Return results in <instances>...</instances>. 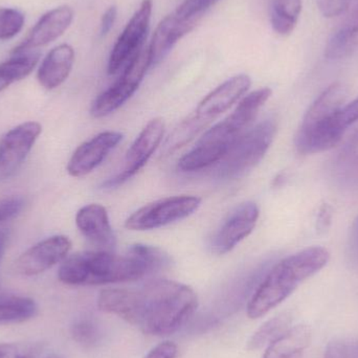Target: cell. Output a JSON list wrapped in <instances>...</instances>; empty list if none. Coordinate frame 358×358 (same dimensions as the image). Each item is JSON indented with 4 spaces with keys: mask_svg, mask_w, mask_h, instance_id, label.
<instances>
[{
    "mask_svg": "<svg viewBox=\"0 0 358 358\" xmlns=\"http://www.w3.org/2000/svg\"><path fill=\"white\" fill-rule=\"evenodd\" d=\"M37 305L34 300L23 296L0 298V324L22 323L35 317Z\"/></svg>",
    "mask_w": 358,
    "mask_h": 358,
    "instance_id": "obj_26",
    "label": "cell"
},
{
    "mask_svg": "<svg viewBox=\"0 0 358 358\" xmlns=\"http://www.w3.org/2000/svg\"><path fill=\"white\" fill-rule=\"evenodd\" d=\"M346 99L347 90L342 83L331 84L317 96L305 113L296 134L299 153L325 152L341 144L347 129L341 121Z\"/></svg>",
    "mask_w": 358,
    "mask_h": 358,
    "instance_id": "obj_5",
    "label": "cell"
},
{
    "mask_svg": "<svg viewBox=\"0 0 358 358\" xmlns=\"http://www.w3.org/2000/svg\"><path fill=\"white\" fill-rule=\"evenodd\" d=\"M358 43V15L351 13L349 18L332 34L325 48L329 60H342L355 50Z\"/></svg>",
    "mask_w": 358,
    "mask_h": 358,
    "instance_id": "obj_22",
    "label": "cell"
},
{
    "mask_svg": "<svg viewBox=\"0 0 358 358\" xmlns=\"http://www.w3.org/2000/svg\"><path fill=\"white\" fill-rule=\"evenodd\" d=\"M24 15L16 8H0V41L12 39L22 29Z\"/></svg>",
    "mask_w": 358,
    "mask_h": 358,
    "instance_id": "obj_29",
    "label": "cell"
},
{
    "mask_svg": "<svg viewBox=\"0 0 358 358\" xmlns=\"http://www.w3.org/2000/svg\"><path fill=\"white\" fill-rule=\"evenodd\" d=\"M76 224L82 235L99 250L113 252L117 239L106 208L98 203L83 206L78 210Z\"/></svg>",
    "mask_w": 358,
    "mask_h": 358,
    "instance_id": "obj_17",
    "label": "cell"
},
{
    "mask_svg": "<svg viewBox=\"0 0 358 358\" xmlns=\"http://www.w3.org/2000/svg\"><path fill=\"white\" fill-rule=\"evenodd\" d=\"M24 206V199L20 196H8L0 199V222L10 220L19 214Z\"/></svg>",
    "mask_w": 358,
    "mask_h": 358,
    "instance_id": "obj_32",
    "label": "cell"
},
{
    "mask_svg": "<svg viewBox=\"0 0 358 358\" xmlns=\"http://www.w3.org/2000/svg\"><path fill=\"white\" fill-rule=\"evenodd\" d=\"M73 20V10L71 6L52 8L34 25L25 39L12 50V55L29 52L52 43L65 33Z\"/></svg>",
    "mask_w": 358,
    "mask_h": 358,
    "instance_id": "obj_16",
    "label": "cell"
},
{
    "mask_svg": "<svg viewBox=\"0 0 358 358\" xmlns=\"http://www.w3.org/2000/svg\"><path fill=\"white\" fill-rule=\"evenodd\" d=\"M123 140V134L105 131L78 147L69 159L67 172L73 178H83L92 173Z\"/></svg>",
    "mask_w": 358,
    "mask_h": 358,
    "instance_id": "obj_14",
    "label": "cell"
},
{
    "mask_svg": "<svg viewBox=\"0 0 358 358\" xmlns=\"http://www.w3.org/2000/svg\"><path fill=\"white\" fill-rule=\"evenodd\" d=\"M330 171L341 187L358 189V125L336 151Z\"/></svg>",
    "mask_w": 358,
    "mask_h": 358,
    "instance_id": "obj_20",
    "label": "cell"
},
{
    "mask_svg": "<svg viewBox=\"0 0 358 358\" xmlns=\"http://www.w3.org/2000/svg\"><path fill=\"white\" fill-rule=\"evenodd\" d=\"M45 358H63V357H59V355H48V357H45Z\"/></svg>",
    "mask_w": 358,
    "mask_h": 358,
    "instance_id": "obj_41",
    "label": "cell"
},
{
    "mask_svg": "<svg viewBox=\"0 0 358 358\" xmlns=\"http://www.w3.org/2000/svg\"><path fill=\"white\" fill-rule=\"evenodd\" d=\"M260 210L254 202H244L223 221L210 241L212 252L224 255L231 252L242 240L250 235L256 227Z\"/></svg>",
    "mask_w": 358,
    "mask_h": 358,
    "instance_id": "obj_12",
    "label": "cell"
},
{
    "mask_svg": "<svg viewBox=\"0 0 358 358\" xmlns=\"http://www.w3.org/2000/svg\"><path fill=\"white\" fill-rule=\"evenodd\" d=\"M169 264L170 257L161 248L138 243L126 255L105 250L73 255L63 261L58 277L67 285H106L136 281Z\"/></svg>",
    "mask_w": 358,
    "mask_h": 358,
    "instance_id": "obj_2",
    "label": "cell"
},
{
    "mask_svg": "<svg viewBox=\"0 0 358 358\" xmlns=\"http://www.w3.org/2000/svg\"><path fill=\"white\" fill-rule=\"evenodd\" d=\"M329 259L326 248L313 246L278 262L250 299L246 308L248 317L259 319L279 306L305 280L323 269Z\"/></svg>",
    "mask_w": 358,
    "mask_h": 358,
    "instance_id": "obj_4",
    "label": "cell"
},
{
    "mask_svg": "<svg viewBox=\"0 0 358 358\" xmlns=\"http://www.w3.org/2000/svg\"><path fill=\"white\" fill-rule=\"evenodd\" d=\"M310 342V328L306 325L296 326L271 343L262 358H296L308 348Z\"/></svg>",
    "mask_w": 358,
    "mask_h": 358,
    "instance_id": "obj_21",
    "label": "cell"
},
{
    "mask_svg": "<svg viewBox=\"0 0 358 358\" xmlns=\"http://www.w3.org/2000/svg\"><path fill=\"white\" fill-rule=\"evenodd\" d=\"M353 0H317L320 12L326 18H334L344 14Z\"/></svg>",
    "mask_w": 358,
    "mask_h": 358,
    "instance_id": "obj_33",
    "label": "cell"
},
{
    "mask_svg": "<svg viewBox=\"0 0 358 358\" xmlns=\"http://www.w3.org/2000/svg\"><path fill=\"white\" fill-rule=\"evenodd\" d=\"M117 6H110V8H107L106 12L103 14L102 19H101V37H105V36L108 35L109 31H111L113 25H115V20H117Z\"/></svg>",
    "mask_w": 358,
    "mask_h": 358,
    "instance_id": "obj_36",
    "label": "cell"
},
{
    "mask_svg": "<svg viewBox=\"0 0 358 358\" xmlns=\"http://www.w3.org/2000/svg\"><path fill=\"white\" fill-rule=\"evenodd\" d=\"M165 122L161 117L151 120L138 134L126 155L122 172L103 183L104 189H115L134 178L155 155L165 136Z\"/></svg>",
    "mask_w": 358,
    "mask_h": 358,
    "instance_id": "obj_10",
    "label": "cell"
},
{
    "mask_svg": "<svg viewBox=\"0 0 358 358\" xmlns=\"http://www.w3.org/2000/svg\"><path fill=\"white\" fill-rule=\"evenodd\" d=\"M75 62V50L69 44H60L52 48L43 59L37 79L40 85L48 90H55L66 81Z\"/></svg>",
    "mask_w": 358,
    "mask_h": 358,
    "instance_id": "obj_19",
    "label": "cell"
},
{
    "mask_svg": "<svg viewBox=\"0 0 358 358\" xmlns=\"http://www.w3.org/2000/svg\"><path fill=\"white\" fill-rule=\"evenodd\" d=\"M357 358H358V342L357 343Z\"/></svg>",
    "mask_w": 358,
    "mask_h": 358,
    "instance_id": "obj_43",
    "label": "cell"
},
{
    "mask_svg": "<svg viewBox=\"0 0 358 358\" xmlns=\"http://www.w3.org/2000/svg\"><path fill=\"white\" fill-rule=\"evenodd\" d=\"M341 121L345 128H348L358 121V98L343 107L341 111Z\"/></svg>",
    "mask_w": 358,
    "mask_h": 358,
    "instance_id": "obj_35",
    "label": "cell"
},
{
    "mask_svg": "<svg viewBox=\"0 0 358 358\" xmlns=\"http://www.w3.org/2000/svg\"><path fill=\"white\" fill-rule=\"evenodd\" d=\"M352 12L358 14V0H355V6H353Z\"/></svg>",
    "mask_w": 358,
    "mask_h": 358,
    "instance_id": "obj_40",
    "label": "cell"
},
{
    "mask_svg": "<svg viewBox=\"0 0 358 358\" xmlns=\"http://www.w3.org/2000/svg\"><path fill=\"white\" fill-rule=\"evenodd\" d=\"M302 12V0H273L271 22L273 31L282 36L294 31Z\"/></svg>",
    "mask_w": 358,
    "mask_h": 358,
    "instance_id": "obj_24",
    "label": "cell"
},
{
    "mask_svg": "<svg viewBox=\"0 0 358 358\" xmlns=\"http://www.w3.org/2000/svg\"><path fill=\"white\" fill-rule=\"evenodd\" d=\"M16 358H35V357H31V355H22V357H18Z\"/></svg>",
    "mask_w": 358,
    "mask_h": 358,
    "instance_id": "obj_42",
    "label": "cell"
},
{
    "mask_svg": "<svg viewBox=\"0 0 358 358\" xmlns=\"http://www.w3.org/2000/svg\"><path fill=\"white\" fill-rule=\"evenodd\" d=\"M324 358H357V343L331 341L326 347Z\"/></svg>",
    "mask_w": 358,
    "mask_h": 358,
    "instance_id": "obj_31",
    "label": "cell"
},
{
    "mask_svg": "<svg viewBox=\"0 0 358 358\" xmlns=\"http://www.w3.org/2000/svg\"><path fill=\"white\" fill-rule=\"evenodd\" d=\"M71 241L66 236L48 238L23 252L16 262V268L24 275H36L52 268L67 258Z\"/></svg>",
    "mask_w": 358,
    "mask_h": 358,
    "instance_id": "obj_13",
    "label": "cell"
},
{
    "mask_svg": "<svg viewBox=\"0 0 358 358\" xmlns=\"http://www.w3.org/2000/svg\"><path fill=\"white\" fill-rule=\"evenodd\" d=\"M250 85L252 80L244 73L227 80L202 99L194 115L208 125L213 120L229 110L238 102L250 90Z\"/></svg>",
    "mask_w": 358,
    "mask_h": 358,
    "instance_id": "obj_15",
    "label": "cell"
},
{
    "mask_svg": "<svg viewBox=\"0 0 358 358\" xmlns=\"http://www.w3.org/2000/svg\"><path fill=\"white\" fill-rule=\"evenodd\" d=\"M201 198L181 195L164 198L146 204L128 217L125 227L130 231H150L191 216L199 208Z\"/></svg>",
    "mask_w": 358,
    "mask_h": 358,
    "instance_id": "obj_7",
    "label": "cell"
},
{
    "mask_svg": "<svg viewBox=\"0 0 358 358\" xmlns=\"http://www.w3.org/2000/svg\"><path fill=\"white\" fill-rule=\"evenodd\" d=\"M98 307L121 317L144 334H176L197 310L198 298L189 286L172 280H155L140 288H107L99 294Z\"/></svg>",
    "mask_w": 358,
    "mask_h": 358,
    "instance_id": "obj_1",
    "label": "cell"
},
{
    "mask_svg": "<svg viewBox=\"0 0 358 358\" xmlns=\"http://www.w3.org/2000/svg\"><path fill=\"white\" fill-rule=\"evenodd\" d=\"M149 69L148 48H143L126 65L120 79L94 101L90 115L96 119L104 117L123 106L140 87Z\"/></svg>",
    "mask_w": 358,
    "mask_h": 358,
    "instance_id": "obj_8",
    "label": "cell"
},
{
    "mask_svg": "<svg viewBox=\"0 0 358 358\" xmlns=\"http://www.w3.org/2000/svg\"><path fill=\"white\" fill-rule=\"evenodd\" d=\"M271 94V88L264 87L244 96L231 115L204 132L193 149L181 157L179 169L196 172L218 164L245 134Z\"/></svg>",
    "mask_w": 358,
    "mask_h": 358,
    "instance_id": "obj_3",
    "label": "cell"
},
{
    "mask_svg": "<svg viewBox=\"0 0 358 358\" xmlns=\"http://www.w3.org/2000/svg\"><path fill=\"white\" fill-rule=\"evenodd\" d=\"M208 124L200 121L195 115H191L174 130L166 146L170 151L180 148L194 138V136H197L198 132L201 131Z\"/></svg>",
    "mask_w": 358,
    "mask_h": 358,
    "instance_id": "obj_27",
    "label": "cell"
},
{
    "mask_svg": "<svg viewBox=\"0 0 358 358\" xmlns=\"http://www.w3.org/2000/svg\"><path fill=\"white\" fill-rule=\"evenodd\" d=\"M349 248L353 258L358 261V216L351 227L350 238H349Z\"/></svg>",
    "mask_w": 358,
    "mask_h": 358,
    "instance_id": "obj_38",
    "label": "cell"
},
{
    "mask_svg": "<svg viewBox=\"0 0 358 358\" xmlns=\"http://www.w3.org/2000/svg\"><path fill=\"white\" fill-rule=\"evenodd\" d=\"M334 210L329 204L325 203L321 206L317 215V229L319 231H326L331 224Z\"/></svg>",
    "mask_w": 358,
    "mask_h": 358,
    "instance_id": "obj_37",
    "label": "cell"
},
{
    "mask_svg": "<svg viewBox=\"0 0 358 358\" xmlns=\"http://www.w3.org/2000/svg\"><path fill=\"white\" fill-rule=\"evenodd\" d=\"M41 131L37 122H25L3 136L0 142V181L13 178L20 169Z\"/></svg>",
    "mask_w": 358,
    "mask_h": 358,
    "instance_id": "obj_11",
    "label": "cell"
},
{
    "mask_svg": "<svg viewBox=\"0 0 358 358\" xmlns=\"http://www.w3.org/2000/svg\"><path fill=\"white\" fill-rule=\"evenodd\" d=\"M14 355V347L10 344H0V358H10Z\"/></svg>",
    "mask_w": 358,
    "mask_h": 358,
    "instance_id": "obj_39",
    "label": "cell"
},
{
    "mask_svg": "<svg viewBox=\"0 0 358 358\" xmlns=\"http://www.w3.org/2000/svg\"><path fill=\"white\" fill-rule=\"evenodd\" d=\"M41 54L38 50H29L12 55V58L0 64V92L16 81L24 79L39 62Z\"/></svg>",
    "mask_w": 358,
    "mask_h": 358,
    "instance_id": "obj_23",
    "label": "cell"
},
{
    "mask_svg": "<svg viewBox=\"0 0 358 358\" xmlns=\"http://www.w3.org/2000/svg\"><path fill=\"white\" fill-rule=\"evenodd\" d=\"M292 315L290 313H282L271 317L252 334L248 343V350H259L268 346L271 343L292 328Z\"/></svg>",
    "mask_w": 358,
    "mask_h": 358,
    "instance_id": "obj_25",
    "label": "cell"
},
{
    "mask_svg": "<svg viewBox=\"0 0 358 358\" xmlns=\"http://www.w3.org/2000/svg\"><path fill=\"white\" fill-rule=\"evenodd\" d=\"M220 0H183L176 8L174 14L180 20L193 21V22L198 23L206 14V10H210Z\"/></svg>",
    "mask_w": 358,
    "mask_h": 358,
    "instance_id": "obj_30",
    "label": "cell"
},
{
    "mask_svg": "<svg viewBox=\"0 0 358 358\" xmlns=\"http://www.w3.org/2000/svg\"><path fill=\"white\" fill-rule=\"evenodd\" d=\"M196 25L193 21L180 20L174 13L166 16L155 29L148 46L150 69L163 62L179 40L193 31Z\"/></svg>",
    "mask_w": 358,
    "mask_h": 358,
    "instance_id": "obj_18",
    "label": "cell"
},
{
    "mask_svg": "<svg viewBox=\"0 0 358 358\" xmlns=\"http://www.w3.org/2000/svg\"><path fill=\"white\" fill-rule=\"evenodd\" d=\"M152 10V0H143L140 8L134 13L111 50L107 66L109 75L119 73L120 69L127 65L144 48L150 29Z\"/></svg>",
    "mask_w": 358,
    "mask_h": 358,
    "instance_id": "obj_9",
    "label": "cell"
},
{
    "mask_svg": "<svg viewBox=\"0 0 358 358\" xmlns=\"http://www.w3.org/2000/svg\"><path fill=\"white\" fill-rule=\"evenodd\" d=\"M277 134L275 120H265L245 134L229 149L217 165V176L233 180L245 176L256 167L271 148Z\"/></svg>",
    "mask_w": 358,
    "mask_h": 358,
    "instance_id": "obj_6",
    "label": "cell"
},
{
    "mask_svg": "<svg viewBox=\"0 0 358 358\" xmlns=\"http://www.w3.org/2000/svg\"><path fill=\"white\" fill-rule=\"evenodd\" d=\"M178 357V345L170 341H166L157 345L144 358H176Z\"/></svg>",
    "mask_w": 358,
    "mask_h": 358,
    "instance_id": "obj_34",
    "label": "cell"
},
{
    "mask_svg": "<svg viewBox=\"0 0 358 358\" xmlns=\"http://www.w3.org/2000/svg\"><path fill=\"white\" fill-rule=\"evenodd\" d=\"M71 334L73 340L85 348L96 346L100 338L98 325L90 317L76 320L75 323L71 325Z\"/></svg>",
    "mask_w": 358,
    "mask_h": 358,
    "instance_id": "obj_28",
    "label": "cell"
}]
</instances>
